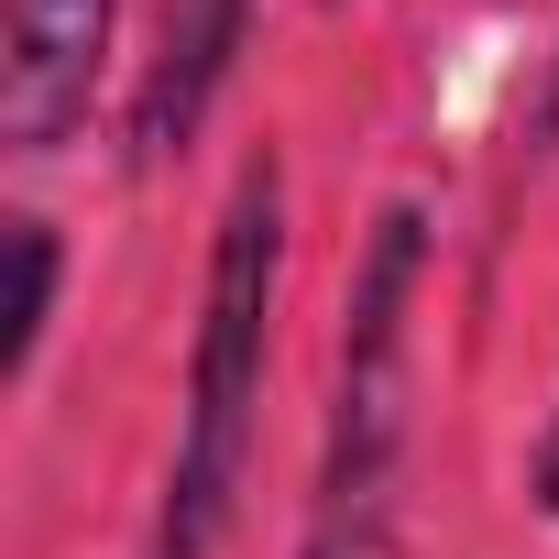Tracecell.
Returning a JSON list of instances; mask_svg holds the SVG:
<instances>
[{
  "instance_id": "1",
  "label": "cell",
  "mask_w": 559,
  "mask_h": 559,
  "mask_svg": "<svg viewBox=\"0 0 559 559\" xmlns=\"http://www.w3.org/2000/svg\"><path fill=\"white\" fill-rule=\"evenodd\" d=\"M274 274H286V176L274 154L230 187L219 252H209V319L187 362V417H176V472H165V537L154 559H209L252 461V406H263V341H274Z\"/></svg>"
},
{
  "instance_id": "2",
  "label": "cell",
  "mask_w": 559,
  "mask_h": 559,
  "mask_svg": "<svg viewBox=\"0 0 559 559\" xmlns=\"http://www.w3.org/2000/svg\"><path fill=\"white\" fill-rule=\"evenodd\" d=\"M406 308H417V209L373 230L341 341V417L308 515V559H395V450H406Z\"/></svg>"
},
{
  "instance_id": "3",
  "label": "cell",
  "mask_w": 559,
  "mask_h": 559,
  "mask_svg": "<svg viewBox=\"0 0 559 559\" xmlns=\"http://www.w3.org/2000/svg\"><path fill=\"white\" fill-rule=\"evenodd\" d=\"M110 56V0H12V56H0V143L56 154L99 88Z\"/></svg>"
},
{
  "instance_id": "4",
  "label": "cell",
  "mask_w": 559,
  "mask_h": 559,
  "mask_svg": "<svg viewBox=\"0 0 559 559\" xmlns=\"http://www.w3.org/2000/svg\"><path fill=\"white\" fill-rule=\"evenodd\" d=\"M230 45H241V0H176V12H165V56H154V88H143V154H165V143L198 132Z\"/></svg>"
},
{
  "instance_id": "5",
  "label": "cell",
  "mask_w": 559,
  "mask_h": 559,
  "mask_svg": "<svg viewBox=\"0 0 559 559\" xmlns=\"http://www.w3.org/2000/svg\"><path fill=\"white\" fill-rule=\"evenodd\" d=\"M45 319H56V230L12 219V341H0V373H34Z\"/></svg>"
},
{
  "instance_id": "6",
  "label": "cell",
  "mask_w": 559,
  "mask_h": 559,
  "mask_svg": "<svg viewBox=\"0 0 559 559\" xmlns=\"http://www.w3.org/2000/svg\"><path fill=\"white\" fill-rule=\"evenodd\" d=\"M537 493L559 504V417H548V450H537Z\"/></svg>"
},
{
  "instance_id": "7",
  "label": "cell",
  "mask_w": 559,
  "mask_h": 559,
  "mask_svg": "<svg viewBox=\"0 0 559 559\" xmlns=\"http://www.w3.org/2000/svg\"><path fill=\"white\" fill-rule=\"evenodd\" d=\"M548 121H559V110H548Z\"/></svg>"
}]
</instances>
